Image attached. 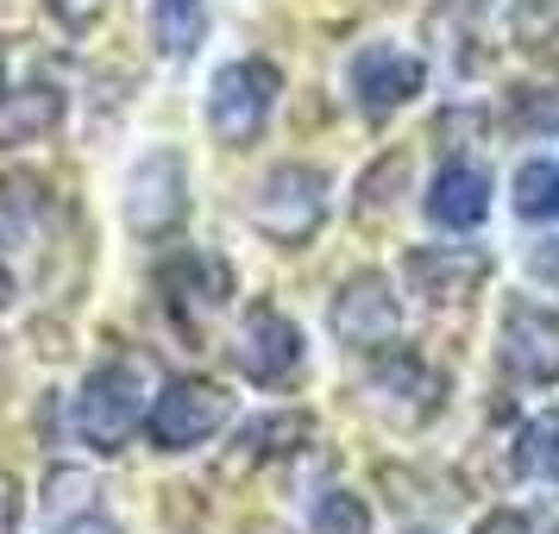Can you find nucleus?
I'll list each match as a JSON object with an SVG mask.
<instances>
[{
  "instance_id": "1",
  "label": "nucleus",
  "mask_w": 559,
  "mask_h": 534,
  "mask_svg": "<svg viewBox=\"0 0 559 534\" xmlns=\"http://www.w3.org/2000/svg\"><path fill=\"white\" fill-rule=\"evenodd\" d=\"M145 365L139 358H107L82 378L76 403H70V434L88 453H120L139 422H145Z\"/></svg>"
},
{
  "instance_id": "2",
  "label": "nucleus",
  "mask_w": 559,
  "mask_h": 534,
  "mask_svg": "<svg viewBox=\"0 0 559 534\" xmlns=\"http://www.w3.org/2000/svg\"><path fill=\"white\" fill-rule=\"evenodd\" d=\"M283 95V70L271 57H239V63H221L214 82H207V132L221 145H252L271 107Z\"/></svg>"
},
{
  "instance_id": "3",
  "label": "nucleus",
  "mask_w": 559,
  "mask_h": 534,
  "mask_svg": "<svg viewBox=\"0 0 559 534\" xmlns=\"http://www.w3.org/2000/svg\"><path fill=\"white\" fill-rule=\"evenodd\" d=\"M246 214H252V227L271 246H308L321 233V221H328V170H314V164H277L271 177L258 182Z\"/></svg>"
},
{
  "instance_id": "4",
  "label": "nucleus",
  "mask_w": 559,
  "mask_h": 534,
  "mask_svg": "<svg viewBox=\"0 0 559 534\" xmlns=\"http://www.w3.org/2000/svg\"><path fill=\"white\" fill-rule=\"evenodd\" d=\"M233 422V396L207 378H170L145 408V440L157 453H189Z\"/></svg>"
},
{
  "instance_id": "5",
  "label": "nucleus",
  "mask_w": 559,
  "mask_h": 534,
  "mask_svg": "<svg viewBox=\"0 0 559 534\" xmlns=\"http://www.w3.org/2000/svg\"><path fill=\"white\" fill-rule=\"evenodd\" d=\"M182 214H189V164H182V152L157 145L127 177V227L139 239H164L182 227Z\"/></svg>"
},
{
  "instance_id": "6",
  "label": "nucleus",
  "mask_w": 559,
  "mask_h": 534,
  "mask_svg": "<svg viewBox=\"0 0 559 534\" xmlns=\"http://www.w3.org/2000/svg\"><path fill=\"white\" fill-rule=\"evenodd\" d=\"M497 365H503L515 383L554 390V383H559V308L534 302V296H515V302L503 308Z\"/></svg>"
},
{
  "instance_id": "7",
  "label": "nucleus",
  "mask_w": 559,
  "mask_h": 534,
  "mask_svg": "<svg viewBox=\"0 0 559 534\" xmlns=\"http://www.w3.org/2000/svg\"><path fill=\"white\" fill-rule=\"evenodd\" d=\"M346 82H353V102L365 120H390L428 88V63L403 45H365V51H353Z\"/></svg>"
},
{
  "instance_id": "8",
  "label": "nucleus",
  "mask_w": 559,
  "mask_h": 534,
  "mask_svg": "<svg viewBox=\"0 0 559 534\" xmlns=\"http://www.w3.org/2000/svg\"><path fill=\"white\" fill-rule=\"evenodd\" d=\"M333 321V340L346 346V353H383V346H396V333H403V302L390 296V277L378 271H358L328 308Z\"/></svg>"
},
{
  "instance_id": "9",
  "label": "nucleus",
  "mask_w": 559,
  "mask_h": 534,
  "mask_svg": "<svg viewBox=\"0 0 559 534\" xmlns=\"http://www.w3.org/2000/svg\"><path fill=\"white\" fill-rule=\"evenodd\" d=\"M365 396H371V408H378V415H390L396 428H421L428 415H440L447 378H440L421 353H390V358H378V365H371Z\"/></svg>"
},
{
  "instance_id": "10",
  "label": "nucleus",
  "mask_w": 559,
  "mask_h": 534,
  "mask_svg": "<svg viewBox=\"0 0 559 534\" xmlns=\"http://www.w3.org/2000/svg\"><path fill=\"white\" fill-rule=\"evenodd\" d=\"M239 371L252 383H264V390H277V383H289L296 371H302V328L283 315V308L271 302H252V315H246V328H239Z\"/></svg>"
},
{
  "instance_id": "11",
  "label": "nucleus",
  "mask_w": 559,
  "mask_h": 534,
  "mask_svg": "<svg viewBox=\"0 0 559 534\" xmlns=\"http://www.w3.org/2000/svg\"><path fill=\"white\" fill-rule=\"evenodd\" d=\"M403 277L415 283L421 302L447 308L478 296V283L490 277V258L478 246H415V252H403Z\"/></svg>"
},
{
  "instance_id": "12",
  "label": "nucleus",
  "mask_w": 559,
  "mask_h": 534,
  "mask_svg": "<svg viewBox=\"0 0 559 534\" xmlns=\"http://www.w3.org/2000/svg\"><path fill=\"white\" fill-rule=\"evenodd\" d=\"M157 283H164V296H170V308H177L182 321H189V315H214V308L233 296L227 264H221V258H207V252L170 258V264L157 271Z\"/></svg>"
},
{
  "instance_id": "13",
  "label": "nucleus",
  "mask_w": 559,
  "mask_h": 534,
  "mask_svg": "<svg viewBox=\"0 0 559 534\" xmlns=\"http://www.w3.org/2000/svg\"><path fill=\"white\" fill-rule=\"evenodd\" d=\"M490 214V170L484 164H447L428 189V221L433 227L472 233Z\"/></svg>"
},
{
  "instance_id": "14",
  "label": "nucleus",
  "mask_w": 559,
  "mask_h": 534,
  "mask_svg": "<svg viewBox=\"0 0 559 534\" xmlns=\"http://www.w3.org/2000/svg\"><path fill=\"white\" fill-rule=\"evenodd\" d=\"M314 422L302 408H277V415H252L246 428L233 434V453H227V472H252V465H271V459H289L302 447Z\"/></svg>"
},
{
  "instance_id": "15",
  "label": "nucleus",
  "mask_w": 559,
  "mask_h": 534,
  "mask_svg": "<svg viewBox=\"0 0 559 534\" xmlns=\"http://www.w3.org/2000/svg\"><path fill=\"white\" fill-rule=\"evenodd\" d=\"M57 120H63V88H51V82L0 88V152H13V145H32V139L57 132Z\"/></svg>"
},
{
  "instance_id": "16",
  "label": "nucleus",
  "mask_w": 559,
  "mask_h": 534,
  "mask_svg": "<svg viewBox=\"0 0 559 534\" xmlns=\"http://www.w3.org/2000/svg\"><path fill=\"white\" fill-rule=\"evenodd\" d=\"M207 32V0H152V38L164 57H189Z\"/></svg>"
},
{
  "instance_id": "17",
  "label": "nucleus",
  "mask_w": 559,
  "mask_h": 534,
  "mask_svg": "<svg viewBox=\"0 0 559 534\" xmlns=\"http://www.w3.org/2000/svg\"><path fill=\"white\" fill-rule=\"evenodd\" d=\"M408 189V152H383L365 177H358V195H353V214H383V207H396V195Z\"/></svg>"
},
{
  "instance_id": "18",
  "label": "nucleus",
  "mask_w": 559,
  "mask_h": 534,
  "mask_svg": "<svg viewBox=\"0 0 559 534\" xmlns=\"http://www.w3.org/2000/svg\"><path fill=\"white\" fill-rule=\"evenodd\" d=\"M515 465H522L528 478H554L559 484V408L534 415L528 428H522V440H515Z\"/></svg>"
},
{
  "instance_id": "19",
  "label": "nucleus",
  "mask_w": 559,
  "mask_h": 534,
  "mask_svg": "<svg viewBox=\"0 0 559 534\" xmlns=\"http://www.w3.org/2000/svg\"><path fill=\"white\" fill-rule=\"evenodd\" d=\"M515 214H528V221H559V164L534 157V164L515 170Z\"/></svg>"
},
{
  "instance_id": "20",
  "label": "nucleus",
  "mask_w": 559,
  "mask_h": 534,
  "mask_svg": "<svg viewBox=\"0 0 559 534\" xmlns=\"http://www.w3.org/2000/svg\"><path fill=\"white\" fill-rule=\"evenodd\" d=\"M308 534H371V503L353 490H321L308 509Z\"/></svg>"
},
{
  "instance_id": "21",
  "label": "nucleus",
  "mask_w": 559,
  "mask_h": 534,
  "mask_svg": "<svg viewBox=\"0 0 559 534\" xmlns=\"http://www.w3.org/2000/svg\"><path fill=\"white\" fill-rule=\"evenodd\" d=\"M88 509H95V478L76 472V465H57L51 478H45V515L51 522H76Z\"/></svg>"
},
{
  "instance_id": "22",
  "label": "nucleus",
  "mask_w": 559,
  "mask_h": 534,
  "mask_svg": "<svg viewBox=\"0 0 559 534\" xmlns=\"http://www.w3.org/2000/svg\"><path fill=\"white\" fill-rule=\"evenodd\" d=\"M509 38L522 51H547L559 38V0H509Z\"/></svg>"
},
{
  "instance_id": "23",
  "label": "nucleus",
  "mask_w": 559,
  "mask_h": 534,
  "mask_svg": "<svg viewBox=\"0 0 559 534\" xmlns=\"http://www.w3.org/2000/svg\"><path fill=\"white\" fill-rule=\"evenodd\" d=\"M45 7H51L70 32H88L95 26V13H102V0H45Z\"/></svg>"
},
{
  "instance_id": "24",
  "label": "nucleus",
  "mask_w": 559,
  "mask_h": 534,
  "mask_svg": "<svg viewBox=\"0 0 559 534\" xmlns=\"http://www.w3.org/2000/svg\"><path fill=\"white\" fill-rule=\"evenodd\" d=\"M478 534H528V515L522 509H497V515H484Z\"/></svg>"
},
{
  "instance_id": "25",
  "label": "nucleus",
  "mask_w": 559,
  "mask_h": 534,
  "mask_svg": "<svg viewBox=\"0 0 559 534\" xmlns=\"http://www.w3.org/2000/svg\"><path fill=\"white\" fill-rule=\"evenodd\" d=\"M13 529H20V484L0 478V534H13Z\"/></svg>"
},
{
  "instance_id": "26",
  "label": "nucleus",
  "mask_w": 559,
  "mask_h": 534,
  "mask_svg": "<svg viewBox=\"0 0 559 534\" xmlns=\"http://www.w3.org/2000/svg\"><path fill=\"white\" fill-rule=\"evenodd\" d=\"M57 534H120V529L107 522L102 509H88V515H76V522H57Z\"/></svg>"
},
{
  "instance_id": "27",
  "label": "nucleus",
  "mask_w": 559,
  "mask_h": 534,
  "mask_svg": "<svg viewBox=\"0 0 559 534\" xmlns=\"http://www.w3.org/2000/svg\"><path fill=\"white\" fill-rule=\"evenodd\" d=\"M534 271H540V277H554V283H559V246H554V252H534Z\"/></svg>"
},
{
  "instance_id": "28",
  "label": "nucleus",
  "mask_w": 559,
  "mask_h": 534,
  "mask_svg": "<svg viewBox=\"0 0 559 534\" xmlns=\"http://www.w3.org/2000/svg\"><path fill=\"white\" fill-rule=\"evenodd\" d=\"M7 302H13V277H7V264H0V315H7Z\"/></svg>"
},
{
  "instance_id": "29",
  "label": "nucleus",
  "mask_w": 559,
  "mask_h": 534,
  "mask_svg": "<svg viewBox=\"0 0 559 534\" xmlns=\"http://www.w3.org/2000/svg\"><path fill=\"white\" fill-rule=\"evenodd\" d=\"M0 88H7V63H0Z\"/></svg>"
},
{
  "instance_id": "30",
  "label": "nucleus",
  "mask_w": 559,
  "mask_h": 534,
  "mask_svg": "<svg viewBox=\"0 0 559 534\" xmlns=\"http://www.w3.org/2000/svg\"><path fill=\"white\" fill-rule=\"evenodd\" d=\"M554 534H559V529H554Z\"/></svg>"
}]
</instances>
